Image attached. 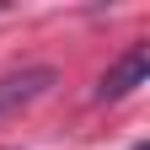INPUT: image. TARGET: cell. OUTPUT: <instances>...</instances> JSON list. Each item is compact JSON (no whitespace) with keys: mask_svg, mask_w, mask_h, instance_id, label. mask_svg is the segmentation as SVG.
<instances>
[{"mask_svg":"<svg viewBox=\"0 0 150 150\" xmlns=\"http://www.w3.org/2000/svg\"><path fill=\"white\" fill-rule=\"evenodd\" d=\"M145 75H150V48H145V43H134V48H129L118 64L102 75V86H97V102H118V97H129L134 86H145Z\"/></svg>","mask_w":150,"mask_h":150,"instance_id":"cell-2","label":"cell"},{"mask_svg":"<svg viewBox=\"0 0 150 150\" xmlns=\"http://www.w3.org/2000/svg\"><path fill=\"white\" fill-rule=\"evenodd\" d=\"M54 81H59V75H54L48 64H27V70H16V75H0V118L16 112V107H27V102H38Z\"/></svg>","mask_w":150,"mask_h":150,"instance_id":"cell-1","label":"cell"}]
</instances>
